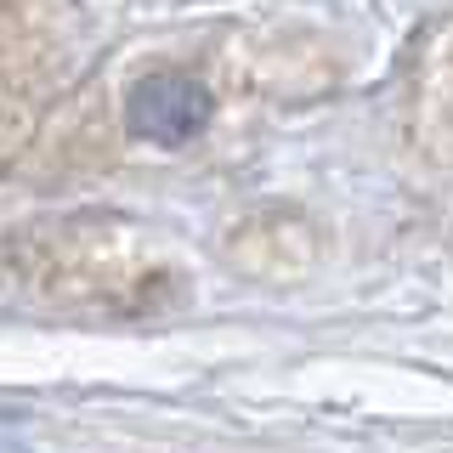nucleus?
Returning <instances> with one entry per match:
<instances>
[{"label": "nucleus", "instance_id": "1", "mask_svg": "<svg viewBox=\"0 0 453 453\" xmlns=\"http://www.w3.org/2000/svg\"><path fill=\"white\" fill-rule=\"evenodd\" d=\"M216 113V96L204 91L193 74H176V68H159V74H142L125 96V125L142 142H159V148H181L210 125Z\"/></svg>", "mask_w": 453, "mask_h": 453}]
</instances>
